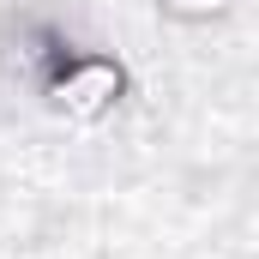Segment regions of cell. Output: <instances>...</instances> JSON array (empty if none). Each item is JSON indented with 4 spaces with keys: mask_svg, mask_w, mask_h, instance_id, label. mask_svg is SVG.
Here are the masks:
<instances>
[{
    "mask_svg": "<svg viewBox=\"0 0 259 259\" xmlns=\"http://www.w3.org/2000/svg\"><path fill=\"white\" fill-rule=\"evenodd\" d=\"M157 12L169 24H217L235 12V0H157Z\"/></svg>",
    "mask_w": 259,
    "mask_h": 259,
    "instance_id": "7a4b0ae2",
    "label": "cell"
},
{
    "mask_svg": "<svg viewBox=\"0 0 259 259\" xmlns=\"http://www.w3.org/2000/svg\"><path fill=\"white\" fill-rule=\"evenodd\" d=\"M30 84L49 103V115L97 127L109 121L133 97L127 61H115L109 49H91L78 36H66L61 24H30Z\"/></svg>",
    "mask_w": 259,
    "mask_h": 259,
    "instance_id": "6da1fadb",
    "label": "cell"
}]
</instances>
